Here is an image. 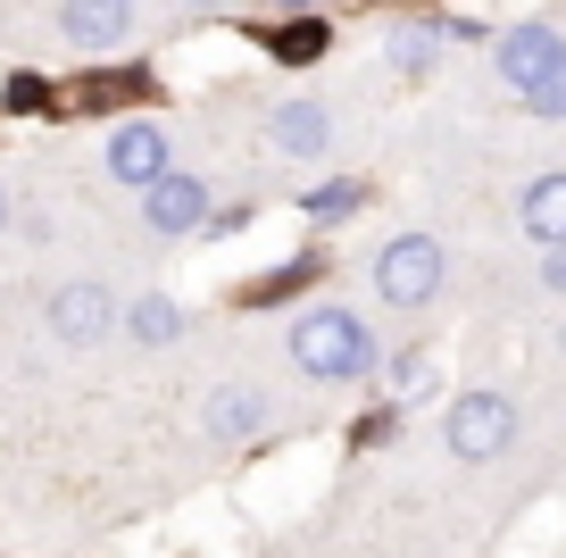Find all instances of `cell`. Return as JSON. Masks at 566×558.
<instances>
[{"label":"cell","mask_w":566,"mask_h":558,"mask_svg":"<svg viewBox=\"0 0 566 558\" xmlns=\"http://www.w3.org/2000/svg\"><path fill=\"white\" fill-rule=\"evenodd\" d=\"M292 359H301V375H317V384H358L375 366V333L358 326L350 309H308L301 326H292Z\"/></svg>","instance_id":"cell-1"},{"label":"cell","mask_w":566,"mask_h":558,"mask_svg":"<svg viewBox=\"0 0 566 558\" xmlns=\"http://www.w3.org/2000/svg\"><path fill=\"white\" fill-rule=\"evenodd\" d=\"M442 276H450V259H442L433 234H400V242L375 250V300L384 309H424V300L442 292Z\"/></svg>","instance_id":"cell-2"},{"label":"cell","mask_w":566,"mask_h":558,"mask_svg":"<svg viewBox=\"0 0 566 558\" xmlns=\"http://www.w3.org/2000/svg\"><path fill=\"white\" fill-rule=\"evenodd\" d=\"M442 442L459 458H500L516 442V409L509 392H459V401L442 409Z\"/></svg>","instance_id":"cell-3"},{"label":"cell","mask_w":566,"mask_h":558,"mask_svg":"<svg viewBox=\"0 0 566 558\" xmlns=\"http://www.w3.org/2000/svg\"><path fill=\"white\" fill-rule=\"evenodd\" d=\"M142 226H150V234H200V226H209V184L167 167L159 184H142Z\"/></svg>","instance_id":"cell-4"},{"label":"cell","mask_w":566,"mask_h":558,"mask_svg":"<svg viewBox=\"0 0 566 558\" xmlns=\"http://www.w3.org/2000/svg\"><path fill=\"white\" fill-rule=\"evenodd\" d=\"M549 68H566L558 25H509V34H500V84L509 92H533Z\"/></svg>","instance_id":"cell-5"},{"label":"cell","mask_w":566,"mask_h":558,"mask_svg":"<svg viewBox=\"0 0 566 558\" xmlns=\"http://www.w3.org/2000/svg\"><path fill=\"white\" fill-rule=\"evenodd\" d=\"M108 175H117V184H159L167 175V125H150V117L117 125V134H108Z\"/></svg>","instance_id":"cell-6"},{"label":"cell","mask_w":566,"mask_h":558,"mask_svg":"<svg viewBox=\"0 0 566 558\" xmlns=\"http://www.w3.org/2000/svg\"><path fill=\"white\" fill-rule=\"evenodd\" d=\"M266 142H275L283 158H325L334 151V108L325 101H283L275 117H266Z\"/></svg>","instance_id":"cell-7"},{"label":"cell","mask_w":566,"mask_h":558,"mask_svg":"<svg viewBox=\"0 0 566 558\" xmlns=\"http://www.w3.org/2000/svg\"><path fill=\"white\" fill-rule=\"evenodd\" d=\"M59 34H67L75 51H117V42L134 34V0H67V9H59Z\"/></svg>","instance_id":"cell-8"},{"label":"cell","mask_w":566,"mask_h":558,"mask_svg":"<svg viewBox=\"0 0 566 558\" xmlns=\"http://www.w3.org/2000/svg\"><path fill=\"white\" fill-rule=\"evenodd\" d=\"M117 326V300L101 292V283H67V292H51V333L59 342H101V333Z\"/></svg>","instance_id":"cell-9"},{"label":"cell","mask_w":566,"mask_h":558,"mask_svg":"<svg viewBox=\"0 0 566 558\" xmlns=\"http://www.w3.org/2000/svg\"><path fill=\"white\" fill-rule=\"evenodd\" d=\"M516 226L533 234V242H566V175H533L525 200H516Z\"/></svg>","instance_id":"cell-10"},{"label":"cell","mask_w":566,"mask_h":558,"mask_svg":"<svg viewBox=\"0 0 566 558\" xmlns=\"http://www.w3.org/2000/svg\"><path fill=\"white\" fill-rule=\"evenodd\" d=\"M259 417H266V401H259L250 384L209 392V434H217V442H250V434H259Z\"/></svg>","instance_id":"cell-11"},{"label":"cell","mask_w":566,"mask_h":558,"mask_svg":"<svg viewBox=\"0 0 566 558\" xmlns=\"http://www.w3.org/2000/svg\"><path fill=\"white\" fill-rule=\"evenodd\" d=\"M125 333H134L142 350H167V342L184 333V309H176V300H159V292H150V300H134V309H125Z\"/></svg>","instance_id":"cell-12"},{"label":"cell","mask_w":566,"mask_h":558,"mask_svg":"<svg viewBox=\"0 0 566 558\" xmlns=\"http://www.w3.org/2000/svg\"><path fill=\"white\" fill-rule=\"evenodd\" d=\"M433 51H442V34H433V25H400V34L384 42V59H391L400 75H424V68H433Z\"/></svg>","instance_id":"cell-13"},{"label":"cell","mask_w":566,"mask_h":558,"mask_svg":"<svg viewBox=\"0 0 566 558\" xmlns=\"http://www.w3.org/2000/svg\"><path fill=\"white\" fill-rule=\"evenodd\" d=\"M358 200H367V184H350V175H342V184H317L301 209L317 217V226H342V217H358Z\"/></svg>","instance_id":"cell-14"},{"label":"cell","mask_w":566,"mask_h":558,"mask_svg":"<svg viewBox=\"0 0 566 558\" xmlns=\"http://www.w3.org/2000/svg\"><path fill=\"white\" fill-rule=\"evenodd\" d=\"M424 392H433V366H424V359H391V409L424 401Z\"/></svg>","instance_id":"cell-15"},{"label":"cell","mask_w":566,"mask_h":558,"mask_svg":"<svg viewBox=\"0 0 566 558\" xmlns=\"http://www.w3.org/2000/svg\"><path fill=\"white\" fill-rule=\"evenodd\" d=\"M516 101H525L533 117H566V68H549L542 84H533V92H516Z\"/></svg>","instance_id":"cell-16"},{"label":"cell","mask_w":566,"mask_h":558,"mask_svg":"<svg viewBox=\"0 0 566 558\" xmlns=\"http://www.w3.org/2000/svg\"><path fill=\"white\" fill-rule=\"evenodd\" d=\"M317 51H325V25H308V18L275 34V59H317Z\"/></svg>","instance_id":"cell-17"},{"label":"cell","mask_w":566,"mask_h":558,"mask_svg":"<svg viewBox=\"0 0 566 558\" xmlns=\"http://www.w3.org/2000/svg\"><path fill=\"white\" fill-rule=\"evenodd\" d=\"M142 84H150V75H101V84H84V108H108V101H134Z\"/></svg>","instance_id":"cell-18"},{"label":"cell","mask_w":566,"mask_h":558,"mask_svg":"<svg viewBox=\"0 0 566 558\" xmlns=\"http://www.w3.org/2000/svg\"><path fill=\"white\" fill-rule=\"evenodd\" d=\"M0 101L25 117V108H51V84H42V75H9V92H0Z\"/></svg>","instance_id":"cell-19"},{"label":"cell","mask_w":566,"mask_h":558,"mask_svg":"<svg viewBox=\"0 0 566 558\" xmlns=\"http://www.w3.org/2000/svg\"><path fill=\"white\" fill-rule=\"evenodd\" d=\"M542 283H549V292H566V242H549V259H542Z\"/></svg>","instance_id":"cell-20"},{"label":"cell","mask_w":566,"mask_h":558,"mask_svg":"<svg viewBox=\"0 0 566 558\" xmlns=\"http://www.w3.org/2000/svg\"><path fill=\"white\" fill-rule=\"evenodd\" d=\"M266 9H308V0H266Z\"/></svg>","instance_id":"cell-21"},{"label":"cell","mask_w":566,"mask_h":558,"mask_svg":"<svg viewBox=\"0 0 566 558\" xmlns=\"http://www.w3.org/2000/svg\"><path fill=\"white\" fill-rule=\"evenodd\" d=\"M184 9H217V0H184Z\"/></svg>","instance_id":"cell-22"},{"label":"cell","mask_w":566,"mask_h":558,"mask_svg":"<svg viewBox=\"0 0 566 558\" xmlns=\"http://www.w3.org/2000/svg\"><path fill=\"white\" fill-rule=\"evenodd\" d=\"M0 226H9V193H0Z\"/></svg>","instance_id":"cell-23"}]
</instances>
